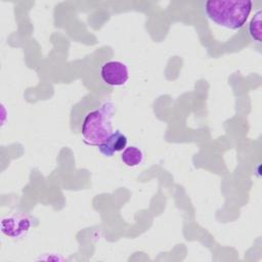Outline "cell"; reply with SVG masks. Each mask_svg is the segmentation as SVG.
<instances>
[{"label":"cell","mask_w":262,"mask_h":262,"mask_svg":"<svg viewBox=\"0 0 262 262\" xmlns=\"http://www.w3.org/2000/svg\"><path fill=\"white\" fill-rule=\"evenodd\" d=\"M253 7L250 0H208L204 9L207 17L219 27L236 31L244 27Z\"/></svg>","instance_id":"1"},{"label":"cell","mask_w":262,"mask_h":262,"mask_svg":"<svg viewBox=\"0 0 262 262\" xmlns=\"http://www.w3.org/2000/svg\"><path fill=\"white\" fill-rule=\"evenodd\" d=\"M115 104L111 101L103 102L99 108L89 112L82 123L81 135L84 143L98 146L103 143L114 132L112 119Z\"/></svg>","instance_id":"2"},{"label":"cell","mask_w":262,"mask_h":262,"mask_svg":"<svg viewBox=\"0 0 262 262\" xmlns=\"http://www.w3.org/2000/svg\"><path fill=\"white\" fill-rule=\"evenodd\" d=\"M101 80L108 86H123L129 79V69L120 60H108L102 63L99 70Z\"/></svg>","instance_id":"3"},{"label":"cell","mask_w":262,"mask_h":262,"mask_svg":"<svg viewBox=\"0 0 262 262\" xmlns=\"http://www.w3.org/2000/svg\"><path fill=\"white\" fill-rule=\"evenodd\" d=\"M31 228V219L25 214H12L1 221V231L8 237L19 238L26 235Z\"/></svg>","instance_id":"4"},{"label":"cell","mask_w":262,"mask_h":262,"mask_svg":"<svg viewBox=\"0 0 262 262\" xmlns=\"http://www.w3.org/2000/svg\"><path fill=\"white\" fill-rule=\"evenodd\" d=\"M127 136L123 134L121 131L116 130L108 136V138L103 143L98 145V149L101 155L110 158L113 157L116 152L123 151L127 146Z\"/></svg>","instance_id":"5"},{"label":"cell","mask_w":262,"mask_h":262,"mask_svg":"<svg viewBox=\"0 0 262 262\" xmlns=\"http://www.w3.org/2000/svg\"><path fill=\"white\" fill-rule=\"evenodd\" d=\"M143 158L144 156L142 150L135 145L126 146L121 154V161L123 162V164L131 168L140 165L143 161Z\"/></svg>","instance_id":"6"},{"label":"cell","mask_w":262,"mask_h":262,"mask_svg":"<svg viewBox=\"0 0 262 262\" xmlns=\"http://www.w3.org/2000/svg\"><path fill=\"white\" fill-rule=\"evenodd\" d=\"M261 10H258L252 17L248 27L249 35L258 43H261Z\"/></svg>","instance_id":"7"}]
</instances>
